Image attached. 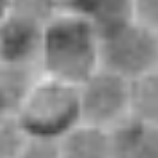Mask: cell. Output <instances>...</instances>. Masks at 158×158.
<instances>
[{
	"label": "cell",
	"instance_id": "cell-1",
	"mask_svg": "<svg viewBox=\"0 0 158 158\" xmlns=\"http://www.w3.org/2000/svg\"><path fill=\"white\" fill-rule=\"evenodd\" d=\"M100 68V38L77 3L57 4L44 22L38 71L79 86Z\"/></svg>",
	"mask_w": 158,
	"mask_h": 158
},
{
	"label": "cell",
	"instance_id": "cell-2",
	"mask_svg": "<svg viewBox=\"0 0 158 158\" xmlns=\"http://www.w3.org/2000/svg\"><path fill=\"white\" fill-rule=\"evenodd\" d=\"M14 119L29 139L60 142L82 122L78 86L39 72Z\"/></svg>",
	"mask_w": 158,
	"mask_h": 158
},
{
	"label": "cell",
	"instance_id": "cell-3",
	"mask_svg": "<svg viewBox=\"0 0 158 158\" xmlns=\"http://www.w3.org/2000/svg\"><path fill=\"white\" fill-rule=\"evenodd\" d=\"M53 3L15 2L0 22V64L38 69L46 19L54 11Z\"/></svg>",
	"mask_w": 158,
	"mask_h": 158
},
{
	"label": "cell",
	"instance_id": "cell-4",
	"mask_svg": "<svg viewBox=\"0 0 158 158\" xmlns=\"http://www.w3.org/2000/svg\"><path fill=\"white\" fill-rule=\"evenodd\" d=\"M100 67L133 81L158 68V32L137 19L100 39Z\"/></svg>",
	"mask_w": 158,
	"mask_h": 158
},
{
	"label": "cell",
	"instance_id": "cell-5",
	"mask_svg": "<svg viewBox=\"0 0 158 158\" xmlns=\"http://www.w3.org/2000/svg\"><path fill=\"white\" fill-rule=\"evenodd\" d=\"M82 122L111 129L131 114V81L98 68L78 86Z\"/></svg>",
	"mask_w": 158,
	"mask_h": 158
},
{
	"label": "cell",
	"instance_id": "cell-6",
	"mask_svg": "<svg viewBox=\"0 0 158 158\" xmlns=\"http://www.w3.org/2000/svg\"><path fill=\"white\" fill-rule=\"evenodd\" d=\"M111 158H158V125L126 117L110 129Z\"/></svg>",
	"mask_w": 158,
	"mask_h": 158
},
{
	"label": "cell",
	"instance_id": "cell-7",
	"mask_svg": "<svg viewBox=\"0 0 158 158\" xmlns=\"http://www.w3.org/2000/svg\"><path fill=\"white\" fill-rule=\"evenodd\" d=\"M61 158H111L108 129L81 122L58 142Z\"/></svg>",
	"mask_w": 158,
	"mask_h": 158
},
{
	"label": "cell",
	"instance_id": "cell-8",
	"mask_svg": "<svg viewBox=\"0 0 158 158\" xmlns=\"http://www.w3.org/2000/svg\"><path fill=\"white\" fill-rule=\"evenodd\" d=\"M39 71L0 64V118H14L36 81Z\"/></svg>",
	"mask_w": 158,
	"mask_h": 158
},
{
	"label": "cell",
	"instance_id": "cell-9",
	"mask_svg": "<svg viewBox=\"0 0 158 158\" xmlns=\"http://www.w3.org/2000/svg\"><path fill=\"white\" fill-rule=\"evenodd\" d=\"M77 4L90 19L100 39L136 19L135 3L132 2H86Z\"/></svg>",
	"mask_w": 158,
	"mask_h": 158
},
{
	"label": "cell",
	"instance_id": "cell-10",
	"mask_svg": "<svg viewBox=\"0 0 158 158\" xmlns=\"http://www.w3.org/2000/svg\"><path fill=\"white\" fill-rule=\"evenodd\" d=\"M158 125V68L131 81V114Z\"/></svg>",
	"mask_w": 158,
	"mask_h": 158
},
{
	"label": "cell",
	"instance_id": "cell-11",
	"mask_svg": "<svg viewBox=\"0 0 158 158\" xmlns=\"http://www.w3.org/2000/svg\"><path fill=\"white\" fill-rule=\"evenodd\" d=\"M25 140L14 118H0V158H17Z\"/></svg>",
	"mask_w": 158,
	"mask_h": 158
},
{
	"label": "cell",
	"instance_id": "cell-12",
	"mask_svg": "<svg viewBox=\"0 0 158 158\" xmlns=\"http://www.w3.org/2000/svg\"><path fill=\"white\" fill-rule=\"evenodd\" d=\"M17 158H61L58 142L27 137Z\"/></svg>",
	"mask_w": 158,
	"mask_h": 158
},
{
	"label": "cell",
	"instance_id": "cell-13",
	"mask_svg": "<svg viewBox=\"0 0 158 158\" xmlns=\"http://www.w3.org/2000/svg\"><path fill=\"white\" fill-rule=\"evenodd\" d=\"M136 19L158 32V2L135 3Z\"/></svg>",
	"mask_w": 158,
	"mask_h": 158
},
{
	"label": "cell",
	"instance_id": "cell-14",
	"mask_svg": "<svg viewBox=\"0 0 158 158\" xmlns=\"http://www.w3.org/2000/svg\"><path fill=\"white\" fill-rule=\"evenodd\" d=\"M11 4L13 3H8V2H0V22L7 17V14L10 13L11 10Z\"/></svg>",
	"mask_w": 158,
	"mask_h": 158
}]
</instances>
